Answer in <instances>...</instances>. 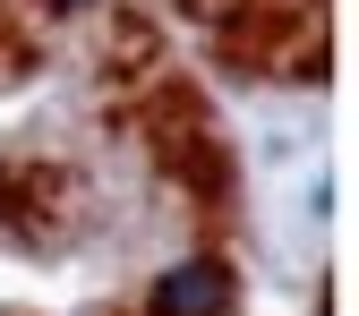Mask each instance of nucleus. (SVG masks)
Wrapping results in <instances>:
<instances>
[{
	"label": "nucleus",
	"instance_id": "nucleus-1",
	"mask_svg": "<svg viewBox=\"0 0 359 316\" xmlns=\"http://www.w3.org/2000/svg\"><path fill=\"white\" fill-rule=\"evenodd\" d=\"M222 265H171V274L154 282V316H214L222 308Z\"/></svg>",
	"mask_w": 359,
	"mask_h": 316
},
{
	"label": "nucleus",
	"instance_id": "nucleus-2",
	"mask_svg": "<svg viewBox=\"0 0 359 316\" xmlns=\"http://www.w3.org/2000/svg\"><path fill=\"white\" fill-rule=\"evenodd\" d=\"M52 9H86V0H52Z\"/></svg>",
	"mask_w": 359,
	"mask_h": 316
}]
</instances>
